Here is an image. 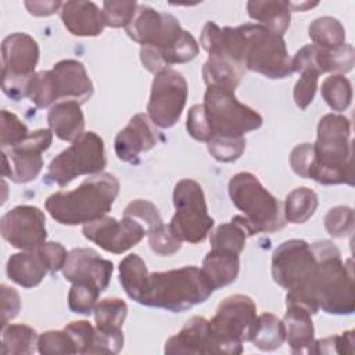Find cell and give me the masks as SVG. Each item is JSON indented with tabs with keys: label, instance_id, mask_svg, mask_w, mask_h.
Masks as SVG:
<instances>
[{
	"label": "cell",
	"instance_id": "cell-23",
	"mask_svg": "<svg viewBox=\"0 0 355 355\" xmlns=\"http://www.w3.org/2000/svg\"><path fill=\"white\" fill-rule=\"evenodd\" d=\"M198 51L200 47L194 36L189 31L183 29L176 42L164 50H158L150 46H141L140 61L148 72L155 75L158 72L169 69V67L172 65L186 64L194 60Z\"/></svg>",
	"mask_w": 355,
	"mask_h": 355
},
{
	"label": "cell",
	"instance_id": "cell-11",
	"mask_svg": "<svg viewBox=\"0 0 355 355\" xmlns=\"http://www.w3.org/2000/svg\"><path fill=\"white\" fill-rule=\"evenodd\" d=\"M39 44L25 32H15L1 43V89L11 100L28 97L29 83L39 62Z\"/></svg>",
	"mask_w": 355,
	"mask_h": 355
},
{
	"label": "cell",
	"instance_id": "cell-16",
	"mask_svg": "<svg viewBox=\"0 0 355 355\" xmlns=\"http://www.w3.org/2000/svg\"><path fill=\"white\" fill-rule=\"evenodd\" d=\"M125 31L128 36L139 44L164 50L176 42L183 28L179 19L172 14L157 11L146 4H139Z\"/></svg>",
	"mask_w": 355,
	"mask_h": 355
},
{
	"label": "cell",
	"instance_id": "cell-21",
	"mask_svg": "<svg viewBox=\"0 0 355 355\" xmlns=\"http://www.w3.org/2000/svg\"><path fill=\"white\" fill-rule=\"evenodd\" d=\"M165 354H222L220 345L211 329L209 319L190 318L180 331L169 337L164 347Z\"/></svg>",
	"mask_w": 355,
	"mask_h": 355
},
{
	"label": "cell",
	"instance_id": "cell-31",
	"mask_svg": "<svg viewBox=\"0 0 355 355\" xmlns=\"http://www.w3.org/2000/svg\"><path fill=\"white\" fill-rule=\"evenodd\" d=\"M245 67L222 55H208L202 67V78L207 86H219L234 90L244 72Z\"/></svg>",
	"mask_w": 355,
	"mask_h": 355
},
{
	"label": "cell",
	"instance_id": "cell-29",
	"mask_svg": "<svg viewBox=\"0 0 355 355\" xmlns=\"http://www.w3.org/2000/svg\"><path fill=\"white\" fill-rule=\"evenodd\" d=\"M247 14L251 19L269 31L282 35L288 29L291 19L290 1L284 0H251L247 3Z\"/></svg>",
	"mask_w": 355,
	"mask_h": 355
},
{
	"label": "cell",
	"instance_id": "cell-13",
	"mask_svg": "<svg viewBox=\"0 0 355 355\" xmlns=\"http://www.w3.org/2000/svg\"><path fill=\"white\" fill-rule=\"evenodd\" d=\"M315 268V252L311 244L301 239L283 241L272 254V277L287 294L304 293Z\"/></svg>",
	"mask_w": 355,
	"mask_h": 355
},
{
	"label": "cell",
	"instance_id": "cell-17",
	"mask_svg": "<svg viewBox=\"0 0 355 355\" xmlns=\"http://www.w3.org/2000/svg\"><path fill=\"white\" fill-rule=\"evenodd\" d=\"M0 232L14 248L32 251L46 243V216L37 207L17 205L1 216Z\"/></svg>",
	"mask_w": 355,
	"mask_h": 355
},
{
	"label": "cell",
	"instance_id": "cell-48",
	"mask_svg": "<svg viewBox=\"0 0 355 355\" xmlns=\"http://www.w3.org/2000/svg\"><path fill=\"white\" fill-rule=\"evenodd\" d=\"M186 129L189 135L197 141L208 143L212 137V130L207 118L204 104H194L187 112Z\"/></svg>",
	"mask_w": 355,
	"mask_h": 355
},
{
	"label": "cell",
	"instance_id": "cell-52",
	"mask_svg": "<svg viewBox=\"0 0 355 355\" xmlns=\"http://www.w3.org/2000/svg\"><path fill=\"white\" fill-rule=\"evenodd\" d=\"M39 251L46 258L49 268H50V273L62 270L65 261L68 258V251L65 250V247L61 243L46 241L39 247Z\"/></svg>",
	"mask_w": 355,
	"mask_h": 355
},
{
	"label": "cell",
	"instance_id": "cell-42",
	"mask_svg": "<svg viewBox=\"0 0 355 355\" xmlns=\"http://www.w3.org/2000/svg\"><path fill=\"white\" fill-rule=\"evenodd\" d=\"M37 351L42 355H71L76 354V347L65 329L49 330L39 336Z\"/></svg>",
	"mask_w": 355,
	"mask_h": 355
},
{
	"label": "cell",
	"instance_id": "cell-33",
	"mask_svg": "<svg viewBox=\"0 0 355 355\" xmlns=\"http://www.w3.org/2000/svg\"><path fill=\"white\" fill-rule=\"evenodd\" d=\"M37 331L28 324H6L1 331V354H32L37 349Z\"/></svg>",
	"mask_w": 355,
	"mask_h": 355
},
{
	"label": "cell",
	"instance_id": "cell-19",
	"mask_svg": "<svg viewBox=\"0 0 355 355\" xmlns=\"http://www.w3.org/2000/svg\"><path fill=\"white\" fill-rule=\"evenodd\" d=\"M293 71L302 72L306 69L315 71L319 75L337 72L348 73L355 64V50L349 43H344L336 49H323L316 44H306L301 47L291 58Z\"/></svg>",
	"mask_w": 355,
	"mask_h": 355
},
{
	"label": "cell",
	"instance_id": "cell-32",
	"mask_svg": "<svg viewBox=\"0 0 355 355\" xmlns=\"http://www.w3.org/2000/svg\"><path fill=\"white\" fill-rule=\"evenodd\" d=\"M318 204V194L312 189L306 186L295 187L284 200V220L293 225L305 223L315 214Z\"/></svg>",
	"mask_w": 355,
	"mask_h": 355
},
{
	"label": "cell",
	"instance_id": "cell-9",
	"mask_svg": "<svg viewBox=\"0 0 355 355\" xmlns=\"http://www.w3.org/2000/svg\"><path fill=\"white\" fill-rule=\"evenodd\" d=\"M204 108L214 136L241 137L262 126L263 118L254 108L240 103L234 90L207 86ZM211 137V139H212Z\"/></svg>",
	"mask_w": 355,
	"mask_h": 355
},
{
	"label": "cell",
	"instance_id": "cell-28",
	"mask_svg": "<svg viewBox=\"0 0 355 355\" xmlns=\"http://www.w3.org/2000/svg\"><path fill=\"white\" fill-rule=\"evenodd\" d=\"M201 270L214 290L236 282L240 272V255L220 250H209L202 261Z\"/></svg>",
	"mask_w": 355,
	"mask_h": 355
},
{
	"label": "cell",
	"instance_id": "cell-36",
	"mask_svg": "<svg viewBox=\"0 0 355 355\" xmlns=\"http://www.w3.org/2000/svg\"><path fill=\"white\" fill-rule=\"evenodd\" d=\"M308 36L313 44L323 49H336L345 43V29L343 24L329 15L315 18L308 26Z\"/></svg>",
	"mask_w": 355,
	"mask_h": 355
},
{
	"label": "cell",
	"instance_id": "cell-12",
	"mask_svg": "<svg viewBox=\"0 0 355 355\" xmlns=\"http://www.w3.org/2000/svg\"><path fill=\"white\" fill-rule=\"evenodd\" d=\"M175 215L171 219L172 232L190 244L201 243L214 227V219L208 214L205 196L198 182L182 179L173 189Z\"/></svg>",
	"mask_w": 355,
	"mask_h": 355
},
{
	"label": "cell",
	"instance_id": "cell-40",
	"mask_svg": "<svg viewBox=\"0 0 355 355\" xmlns=\"http://www.w3.org/2000/svg\"><path fill=\"white\" fill-rule=\"evenodd\" d=\"M208 151L218 162H234L245 150V137H226L214 136L207 143Z\"/></svg>",
	"mask_w": 355,
	"mask_h": 355
},
{
	"label": "cell",
	"instance_id": "cell-47",
	"mask_svg": "<svg viewBox=\"0 0 355 355\" xmlns=\"http://www.w3.org/2000/svg\"><path fill=\"white\" fill-rule=\"evenodd\" d=\"M319 73L311 69L300 72V79L295 82L293 97L294 103L300 110H306L308 105L313 101L315 93L318 89Z\"/></svg>",
	"mask_w": 355,
	"mask_h": 355
},
{
	"label": "cell",
	"instance_id": "cell-41",
	"mask_svg": "<svg viewBox=\"0 0 355 355\" xmlns=\"http://www.w3.org/2000/svg\"><path fill=\"white\" fill-rule=\"evenodd\" d=\"M148 245L159 257H171L182 248V240L172 232L169 225L161 223L147 232Z\"/></svg>",
	"mask_w": 355,
	"mask_h": 355
},
{
	"label": "cell",
	"instance_id": "cell-18",
	"mask_svg": "<svg viewBox=\"0 0 355 355\" xmlns=\"http://www.w3.org/2000/svg\"><path fill=\"white\" fill-rule=\"evenodd\" d=\"M82 233L104 251L122 254L137 245L147 234V230L140 222L129 216H122L121 220L112 216H103L83 225Z\"/></svg>",
	"mask_w": 355,
	"mask_h": 355
},
{
	"label": "cell",
	"instance_id": "cell-43",
	"mask_svg": "<svg viewBox=\"0 0 355 355\" xmlns=\"http://www.w3.org/2000/svg\"><path fill=\"white\" fill-rule=\"evenodd\" d=\"M324 229L334 239H343L354 232V209L347 205H337L324 216Z\"/></svg>",
	"mask_w": 355,
	"mask_h": 355
},
{
	"label": "cell",
	"instance_id": "cell-22",
	"mask_svg": "<svg viewBox=\"0 0 355 355\" xmlns=\"http://www.w3.org/2000/svg\"><path fill=\"white\" fill-rule=\"evenodd\" d=\"M146 114H136L116 135L114 148L118 159L133 162L141 153H147L158 143V132Z\"/></svg>",
	"mask_w": 355,
	"mask_h": 355
},
{
	"label": "cell",
	"instance_id": "cell-3",
	"mask_svg": "<svg viewBox=\"0 0 355 355\" xmlns=\"http://www.w3.org/2000/svg\"><path fill=\"white\" fill-rule=\"evenodd\" d=\"M315 158L309 179L331 184H354L351 122L341 114H326L318 123Z\"/></svg>",
	"mask_w": 355,
	"mask_h": 355
},
{
	"label": "cell",
	"instance_id": "cell-46",
	"mask_svg": "<svg viewBox=\"0 0 355 355\" xmlns=\"http://www.w3.org/2000/svg\"><path fill=\"white\" fill-rule=\"evenodd\" d=\"M123 216L136 219L146 227L147 232L150 229L164 223L158 208L151 201L141 200V198H137V200L129 202L123 211Z\"/></svg>",
	"mask_w": 355,
	"mask_h": 355
},
{
	"label": "cell",
	"instance_id": "cell-50",
	"mask_svg": "<svg viewBox=\"0 0 355 355\" xmlns=\"http://www.w3.org/2000/svg\"><path fill=\"white\" fill-rule=\"evenodd\" d=\"M315 158L313 143L297 144L290 154V166L295 175L300 178L309 179V172Z\"/></svg>",
	"mask_w": 355,
	"mask_h": 355
},
{
	"label": "cell",
	"instance_id": "cell-20",
	"mask_svg": "<svg viewBox=\"0 0 355 355\" xmlns=\"http://www.w3.org/2000/svg\"><path fill=\"white\" fill-rule=\"evenodd\" d=\"M114 263L101 258L93 248L79 247L68 252V258L62 268V275L71 283H93L103 293L111 280Z\"/></svg>",
	"mask_w": 355,
	"mask_h": 355
},
{
	"label": "cell",
	"instance_id": "cell-4",
	"mask_svg": "<svg viewBox=\"0 0 355 355\" xmlns=\"http://www.w3.org/2000/svg\"><path fill=\"white\" fill-rule=\"evenodd\" d=\"M227 190L234 207L244 214L233 218L244 227L248 237L257 233L276 232L284 226L280 202L262 186L255 175L250 172L233 175Z\"/></svg>",
	"mask_w": 355,
	"mask_h": 355
},
{
	"label": "cell",
	"instance_id": "cell-25",
	"mask_svg": "<svg viewBox=\"0 0 355 355\" xmlns=\"http://www.w3.org/2000/svg\"><path fill=\"white\" fill-rule=\"evenodd\" d=\"M10 280L24 288H33L42 283L44 276L50 273L49 263L39 248L12 254L6 266Z\"/></svg>",
	"mask_w": 355,
	"mask_h": 355
},
{
	"label": "cell",
	"instance_id": "cell-14",
	"mask_svg": "<svg viewBox=\"0 0 355 355\" xmlns=\"http://www.w3.org/2000/svg\"><path fill=\"white\" fill-rule=\"evenodd\" d=\"M187 82L175 69L155 73L147 104V116L153 125L169 129L178 123L187 101Z\"/></svg>",
	"mask_w": 355,
	"mask_h": 355
},
{
	"label": "cell",
	"instance_id": "cell-8",
	"mask_svg": "<svg viewBox=\"0 0 355 355\" xmlns=\"http://www.w3.org/2000/svg\"><path fill=\"white\" fill-rule=\"evenodd\" d=\"M257 323V305L251 297L244 294H233L222 300L216 313L209 319L220 351L226 355L243 352V343L251 341Z\"/></svg>",
	"mask_w": 355,
	"mask_h": 355
},
{
	"label": "cell",
	"instance_id": "cell-55",
	"mask_svg": "<svg viewBox=\"0 0 355 355\" xmlns=\"http://www.w3.org/2000/svg\"><path fill=\"white\" fill-rule=\"evenodd\" d=\"M315 6H318V3H290V8L294 11H305L306 8H312Z\"/></svg>",
	"mask_w": 355,
	"mask_h": 355
},
{
	"label": "cell",
	"instance_id": "cell-7",
	"mask_svg": "<svg viewBox=\"0 0 355 355\" xmlns=\"http://www.w3.org/2000/svg\"><path fill=\"white\" fill-rule=\"evenodd\" d=\"M239 28L244 36L245 69L269 79H284L294 73L291 57L282 35L259 24H244Z\"/></svg>",
	"mask_w": 355,
	"mask_h": 355
},
{
	"label": "cell",
	"instance_id": "cell-27",
	"mask_svg": "<svg viewBox=\"0 0 355 355\" xmlns=\"http://www.w3.org/2000/svg\"><path fill=\"white\" fill-rule=\"evenodd\" d=\"M49 129L62 141H75L85 129V116L80 103L64 100L51 105L47 112Z\"/></svg>",
	"mask_w": 355,
	"mask_h": 355
},
{
	"label": "cell",
	"instance_id": "cell-30",
	"mask_svg": "<svg viewBox=\"0 0 355 355\" xmlns=\"http://www.w3.org/2000/svg\"><path fill=\"white\" fill-rule=\"evenodd\" d=\"M148 270L146 262L137 254H129L119 262V282L129 298L144 304L148 287Z\"/></svg>",
	"mask_w": 355,
	"mask_h": 355
},
{
	"label": "cell",
	"instance_id": "cell-15",
	"mask_svg": "<svg viewBox=\"0 0 355 355\" xmlns=\"http://www.w3.org/2000/svg\"><path fill=\"white\" fill-rule=\"evenodd\" d=\"M51 141L53 132L50 129H39L29 133L17 146L1 148V175L15 183L32 182L43 168L42 153L50 148Z\"/></svg>",
	"mask_w": 355,
	"mask_h": 355
},
{
	"label": "cell",
	"instance_id": "cell-34",
	"mask_svg": "<svg viewBox=\"0 0 355 355\" xmlns=\"http://www.w3.org/2000/svg\"><path fill=\"white\" fill-rule=\"evenodd\" d=\"M286 341L284 322L276 315L265 312L258 316V323L251 343L261 351H275Z\"/></svg>",
	"mask_w": 355,
	"mask_h": 355
},
{
	"label": "cell",
	"instance_id": "cell-1",
	"mask_svg": "<svg viewBox=\"0 0 355 355\" xmlns=\"http://www.w3.org/2000/svg\"><path fill=\"white\" fill-rule=\"evenodd\" d=\"M316 268L309 286L301 294H287L286 305H298L315 315H351L355 311V286L351 259L343 262L340 250L329 240L311 244Z\"/></svg>",
	"mask_w": 355,
	"mask_h": 355
},
{
	"label": "cell",
	"instance_id": "cell-49",
	"mask_svg": "<svg viewBox=\"0 0 355 355\" xmlns=\"http://www.w3.org/2000/svg\"><path fill=\"white\" fill-rule=\"evenodd\" d=\"M67 333L71 336L76 354H90V349L94 343L96 327L87 320H75L64 327Z\"/></svg>",
	"mask_w": 355,
	"mask_h": 355
},
{
	"label": "cell",
	"instance_id": "cell-39",
	"mask_svg": "<svg viewBox=\"0 0 355 355\" xmlns=\"http://www.w3.org/2000/svg\"><path fill=\"white\" fill-rule=\"evenodd\" d=\"M100 293V288L93 283H72L68 293L69 311L79 315H90L94 311Z\"/></svg>",
	"mask_w": 355,
	"mask_h": 355
},
{
	"label": "cell",
	"instance_id": "cell-6",
	"mask_svg": "<svg viewBox=\"0 0 355 355\" xmlns=\"http://www.w3.org/2000/svg\"><path fill=\"white\" fill-rule=\"evenodd\" d=\"M93 90L85 65L78 60L67 58L55 62L50 71H40L33 75L28 98L37 108H46L60 98L83 104L92 97Z\"/></svg>",
	"mask_w": 355,
	"mask_h": 355
},
{
	"label": "cell",
	"instance_id": "cell-37",
	"mask_svg": "<svg viewBox=\"0 0 355 355\" xmlns=\"http://www.w3.org/2000/svg\"><path fill=\"white\" fill-rule=\"evenodd\" d=\"M248 234L244 227L232 218L230 222L219 225L209 236V244L212 250H220L233 254H241L245 247Z\"/></svg>",
	"mask_w": 355,
	"mask_h": 355
},
{
	"label": "cell",
	"instance_id": "cell-54",
	"mask_svg": "<svg viewBox=\"0 0 355 355\" xmlns=\"http://www.w3.org/2000/svg\"><path fill=\"white\" fill-rule=\"evenodd\" d=\"M354 352V331L348 330L338 337V354H352Z\"/></svg>",
	"mask_w": 355,
	"mask_h": 355
},
{
	"label": "cell",
	"instance_id": "cell-2",
	"mask_svg": "<svg viewBox=\"0 0 355 355\" xmlns=\"http://www.w3.org/2000/svg\"><path fill=\"white\" fill-rule=\"evenodd\" d=\"M119 193V180L101 172L86 178L71 191H57L47 197L44 207L50 216L65 226L86 225L111 211Z\"/></svg>",
	"mask_w": 355,
	"mask_h": 355
},
{
	"label": "cell",
	"instance_id": "cell-24",
	"mask_svg": "<svg viewBox=\"0 0 355 355\" xmlns=\"http://www.w3.org/2000/svg\"><path fill=\"white\" fill-rule=\"evenodd\" d=\"M60 17L65 29L73 36H98L105 28L103 10L93 1L62 3Z\"/></svg>",
	"mask_w": 355,
	"mask_h": 355
},
{
	"label": "cell",
	"instance_id": "cell-35",
	"mask_svg": "<svg viewBox=\"0 0 355 355\" xmlns=\"http://www.w3.org/2000/svg\"><path fill=\"white\" fill-rule=\"evenodd\" d=\"M93 312L96 329L104 333H114L121 330L128 316V305L118 297H108L100 300Z\"/></svg>",
	"mask_w": 355,
	"mask_h": 355
},
{
	"label": "cell",
	"instance_id": "cell-51",
	"mask_svg": "<svg viewBox=\"0 0 355 355\" xmlns=\"http://www.w3.org/2000/svg\"><path fill=\"white\" fill-rule=\"evenodd\" d=\"M21 309V297L12 287L1 284V327L8 324Z\"/></svg>",
	"mask_w": 355,
	"mask_h": 355
},
{
	"label": "cell",
	"instance_id": "cell-26",
	"mask_svg": "<svg viewBox=\"0 0 355 355\" xmlns=\"http://www.w3.org/2000/svg\"><path fill=\"white\" fill-rule=\"evenodd\" d=\"M284 329L286 341L293 354H312L315 344V327L312 315L298 305H286Z\"/></svg>",
	"mask_w": 355,
	"mask_h": 355
},
{
	"label": "cell",
	"instance_id": "cell-44",
	"mask_svg": "<svg viewBox=\"0 0 355 355\" xmlns=\"http://www.w3.org/2000/svg\"><path fill=\"white\" fill-rule=\"evenodd\" d=\"M29 135L26 125L12 112L1 110V133L0 144L1 148H11L25 140Z\"/></svg>",
	"mask_w": 355,
	"mask_h": 355
},
{
	"label": "cell",
	"instance_id": "cell-45",
	"mask_svg": "<svg viewBox=\"0 0 355 355\" xmlns=\"http://www.w3.org/2000/svg\"><path fill=\"white\" fill-rule=\"evenodd\" d=\"M137 6L136 1H104L103 15L105 26L126 28L132 21Z\"/></svg>",
	"mask_w": 355,
	"mask_h": 355
},
{
	"label": "cell",
	"instance_id": "cell-53",
	"mask_svg": "<svg viewBox=\"0 0 355 355\" xmlns=\"http://www.w3.org/2000/svg\"><path fill=\"white\" fill-rule=\"evenodd\" d=\"M28 12L33 17H49L60 11L62 7L61 1H25Z\"/></svg>",
	"mask_w": 355,
	"mask_h": 355
},
{
	"label": "cell",
	"instance_id": "cell-5",
	"mask_svg": "<svg viewBox=\"0 0 355 355\" xmlns=\"http://www.w3.org/2000/svg\"><path fill=\"white\" fill-rule=\"evenodd\" d=\"M212 293L214 288L201 268L190 265L166 272L150 273L143 305L162 308L171 312H184L194 305L205 302Z\"/></svg>",
	"mask_w": 355,
	"mask_h": 355
},
{
	"label": "cell",
	"instance_id": "cell-38",
	"mask_svg": "<svg viewBox=\"0 0 355 355\" xmlns=\"http://www.w3.org/2000/svg\"><path fill=\"white\" fill-rule=\"evenodd\" d=\"M320 93L326 104L337 112L345 111L352 100L351 82L341 73L327 76L322 83Z\"/></svg>",
	"mask_w": 355,
	"mask_h": 355
},
{
	"label": "cell",
	"instance_id": "cell-10",
	"mask_svg": "<svg viewBox=\"0 0 355 355\" xmlns=\"http://www.w3.org/2000/svg\"><path fill=\"white\" fill-rule=\"evenodd\" d=\"M105 166L103 139L94 132H83L68 148L51 159L44 182L64 187L78 176L101 173Z\"/></svg>",
	"mask_w": 355,
	"mask_h": 355
}]
</instances>
